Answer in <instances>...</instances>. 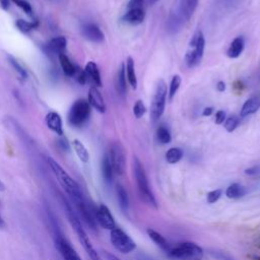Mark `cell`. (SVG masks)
Wrapping results in <instances>:
<instances>
[{
  "mask_svg": "<svg viewBox=\"0 0 260 260\" xmlns=\"http://www.w3.org/2000/svg\"><path fill=\"white\" fill-rule=\"evenodd\" d=\"M47 162L52 173L56 177L57 181L59 182V184L63 187V189L67 192V194L71 198L72 202H75L77 200L84 198L82 191L79 185L77 184V182L73 180L70 177V175L56 160H54L52 157H47Z\"/></svg>",
  "mask_w": 260,
  "mask_h": 260,
  "instance_id": "6da1fadb",
  "label": "cell"
},
{
  "mask_svg": "<svg viewBox=\"0 0 260 260\" xmlns=\"http://www.w3.org/2000/svg\"><path fill=\"white\" fill-rule=\"evenodd\" d=\"M65 203H66V212H67L69 222H70L72 229L75 231V233L77 235V238H78L80 244L82 245L84 251L88 255L89 259L90 260H103L102 257L100 256V254L98 253V251L95 250V248L93 247V245H92L89 237L87 236L86 232L82 228L78 216L75 214V212L72 211L71 206L67 202H65Z\"/></svg>",
  "mask_w": 260,
  "mask_h": 260,
  "instance_id": "7a4b0ae2",
  "label": "cell"
},
{
  "mask_svg": "<svg viewBox=\"0 0 260 260\" xmlns=\"http://www.w3.org/2000/svg\"><path fill=\"white\" fill-rule=\"evenodd\" d=\"M133 174L135 178V182L142 200L153 208H157V203L155 197L149 187L148 180L144 171L142 164L140 162L137 156L133 157Z\"/></svg>",
  "mask_w": 260,
  "mask_h": 260,
  "instance_id": "3957f363",
  "label": "cell"
},
{
  "mask_svg": "<svg viewBox=\"0 0 260 260\" xmlns=\"http://www.w3.org/2000/svg\"><path fill=\"white\" fill-rule=\"evenodd\" d=\"M169 257L174 260H202L203 249L193 242H183L170 249Z\"/></svg>",
  "mask_w": 260,
  "mask_h": 260,
  "instance_id": "277c9868",
  "label": "cell"
},
{
  "mask_svg": "<svg viewBox=\"0 0 260 260\" xmlns=\"http://www.w3.org/2000/svg\"><path fill=\"white\" fill-rule=\"evenodd\" d=\"M90 116V105L84 99L76 100L69 112H68V122L71 126L80 127L82 126Z\"/></svg>",
  "mask_w": 260,
  "mask_h": 260,
  "instance_id": "5b68a950",
  "label": "cell"
},
{
  "mask_svg": "<svg viewBox=\"0 0 260 260\" xmlns=\"http://www.w3.org/2000/svg\"><path fill=\"white\" fill-rule=\"evenodd\" d=\"M191 50L185 55V63L189 68L196 66L202 59L205 48V39L201 30H197L189 44Z\"/></svg>",
  "mask_w": 260,
  "mask_h": 260,
  "instance_id": "8992f818",
  "label": "cell"
},
{
  "mask_svg": "<svg viewBox=\"0 0 260 260\" xmlns=\"http://www.w3.org/2000/svg\"><path fill=\"white\" fill-rule=\"evenodd\" d=\"M167 83L162 79H159L155 86L150 106V117L153 121L158 120L164 114L167 101Z\"/></svg>",
  "mask_w": 260,
  "mask_h": 260,
  "instance_id": "52a82bcc",
  "label": "cell"
},
{
  "mask_svg": "<svg viewBox=\"0 0 260 260\" xmlns=\"http://www.w3.org/2000/svg\"><path fill=\"white\" fill-rule=\"evenodd\" d=\"M110 239L114 248L123 254L130 253L136 248V244L131 239V237H129L123 230L117 226L111 230Z\"/></svg>",
  "mask_w": 260,
  "mask_h": 260,
  "instance_id": "ba28073f",
  "label": "cell"
},
{
  "mask_svg": "<svg viewBox=\"0 0 260 260\" xmlns=\"http://www.w3.org/2000/svg\"><path fill=\"white\" fill-rule=\"evenodd\" d=\"M111 165L113 167L114 174L122 176L126 169V152L123 145L119 141H115L111 144L110 152L108 153Z\"/></svg>",
  "mask_w": 260,
  "mask_h": 260,
  "instance_id": "9c48e42d",
  "label": "cell"
},
{
  "mask_svg": "<svg viewBox=\"0 0 260 260\" xmlns=\"http://www.w3.org/2000/svg\"><path fill=\"white\" fill-rule=\"evenodd\" d=\"M94 217H95L96 223L105 230L111 231L116 228L115 219H114L110 209L105 204H100L94 209Z\"/></svg>",
  "mask_w": 260,
  "mask_h": 260,
  "instance_id": "30bf717a",
  "label": "cell"
},
{
  "mask_svg": "<svg viewBox=\"0 0 260 260\" xmlns=\"http://www.w3.org/2000/svg\"><path fill=\"white\" fill-rule=\"evenodd\" d=\"M56 246L64 260H81V258L78 255V253L76 252V250L62 236L57 237Z\"/></svg>",
  "mask_w": 260,
  "mask_h": 260,
  "instance_id": "8fae6325",
  "label": "cell"
},
{
  "mask_svg": "<svg viewBox=\"0 0 260 260\" xmlns=\"http://www.w3.org/2000/svg\"><path fill=\"white\" fill-rule=\"evenodd\" d=\"M82 35L85 39L94 42V43H101L105 39V35L102 31V29L94 23H85L82 28Z\"/></svg>",
  "mask_w": 260,
  "mask_h": 260,
  "instance_id": "7c38bea8",
  "label": "cell"
},
{
  "mask_svg": "<svg viewBox=\"0 0 260 260\" xmlns=\"http://www.w3.org/2000/svg\"><path fill=\"white\" fill-rule=\"evenodd\" d=\"M87 102L88 104L94 108L100 113H105L106 111V105L104 102V98L100 90L95 86H91L88 90L87 95Z\"/></svg>",
  "mask_w": 260,
  "mask_h": 260,
  "instance_id": "4fadbf2b",
  "label": "cell"
},
{
  "mask_svg": "<svg viewBox=\"0 0 260 260\" xmlns=\"http://www.w3.org/2000/svg\"><path fill=\"white\" fill-rule=\"evenodd\" d=\"M46 121V125L48 126V128L53 131L54 133H56L59 136L63 135V124H62V119L61 116L57 113V112H49L46 115L45 118Z\"/></svg>",
  "mask_w": 260,
  "mask_h": 260,
  "instance_id": "5bb4252c",
  "label": "cell"
},
{
  "mask_svg": "<svg viewBox=\"0 0 260 260\" xmlns=\"http://www.w3.org/2000/svg\"><path fill=\"white\" fill-rule=\"evenodd\" d=\"M145 13L143 8H135V9H128L127 12L123 15L122 20L124 22L136 25L141 23L144 20Z\"/></svg>",
  "mask_w": 260,
  "mask_h": 260,
  "instance_id": "9a60e30c",
  "label": "cell"
},
{
  "mask_svg": "<svg viewBox=\"0 0 260 260\" xmlns=\"http://www.w3.org/2000/svg\"><path fill=\"white\" fill-rule=\"evenodd\" d=\"M115 86L117 92L124 96L127 92V85H126V66L124 63L121 64L117 75H116V80H115Z\"/></svg>",
  "mask_w": 260,
  "mask_h": 260,
  "instance_id": "2e32d148",
  "label": "cell"
},
{
  "mask_svg": "<svg viewBox=\"0 0 260 260\" xmlns=\"http://www.w3.org/2000/svg\"><path fill=\"white\" fill-rule=\"evenodd\" d=\"M84 71H85V73L87 75V78H89L93 82L94 85L102 86L103 82H102L101 73H100L98 65L94 62H92V61L87 62L86 65H85Z\"/></svg>",
  "mask_w": 260,
  "mask_h": 260,
  "instance_id": "e0dca14e",
  "label": "cell"
},
{
  "mask_svg": "<svg viewBox=\"0 0 260 260\" xmlns=\"http://www.w3.org/2000/svg\"><path fill=\"white\" fill-rule=\"evenodd\" d=\"M260 108V96L256 95V96H252L250 99H248L241 110V117H246L249 116L251 114L256 113Z\"/></svg>",
  "mask_w": 260,
  "mask_h": 260,
  "instance_id": "ac0fdd59",
  "label": "cell"
},
{
  "mask_svg": "<svg viewBox=\"0 0 260 260\" xmlns=\"http://www.w3.org/2000/svg\"><path fill=\"white\" fill-rule=\"evenodd\" d=\"M199 0H181L180 12L181 17L188 20L197 8Z\"/></svg>",
  "mask_w": 260,
  "mask_h": 260,
  "instance_id": "d6986e66",
  "label": "cell"
},
{
  "mask_svg": "<svg viewBox=\"0 0 260 260\" xmlns=\"http://www.w3.org/2000/svg\"><path fill=\"white\" fill-rule=\"evenodd\" d=\"M58 59H59L60 66H61L64 74L67 75L68 77H73L74 74H75L77 66L74 65L72 63V61L68 58V56L66 54H64V53L59 54L58 55Z\"/></svg>",
  "mask_w": 260,
  "mask_h": 260,
  "instance_id": "ffe728a7",
  "label": "cell"
},
{
  "mask_svg": "<svg viewBox=\"0 0 260 260\" xmlns=\"http://www.w3.org/2000/svg\"><path fill=\"white\" fill-rule=\"evenodd\" d=\"M67 46V39L63 36L53 38L47 45L48 49L56 54H62Z\"/></svg>",
  "mask_w": 260,
  "mask_h": 260,
  "instance_id": "44dd1931",
  "label": "cell"
},
{
  "mask_svg": "<svg viewBox=\"0 0 260 260\" xmlns=\"http://www.w3.org/2000/svg\"><path fill=\"white\" fill-rule=\"evenodd\" d=\"M244 46H245L244 39L242 37H237L231 43V45L226 51V55L230 58H238L242 54V52L244 50Z\"/></svg>",
  "mask_w": 260,
  "mask_h": 260,
  "instance_id": "7402d4cb",
  "label": "cell"
},
{
  "mask_svg": "<svg viewBox=\"0 0 260 260\" xmlns=\"http://www.w3.org/2000/svg\"><path fill=\"white\" fill-rule=\"evenodd\" d=\"M147 234H148V237L160 248V249H162L165 252H169L170 251V249L172 248L171 246H170V244H169V242L167 241V239L162 236V235H160L159 233H157L156 231H154V230H152V229H148L147 230Z\"/></svg>",
  "mask_w": 260,
  "mask_h": 260,
  "instance_id": "603a6c76",
  "label": "cell"
},
{
  "mask_svg": "<svg viewBox=\"0 0 260 260\" xmlns=\"http://www.w3.org/2000/svg\"><path fill=\"white\" fill-rule=\"evenodd\" d=\"M125 66H126V76H127L128 82L130 83L132 88L136 89L137 88V77H136V73H135L134 60L131 57H128Z\"/></svg>",
  "mask_w": 260,
  "mask_h": 260,
  "instance_id": "cb8c5ba5",
  "label": "cell"
},
{
  "mask_svg": "<svg viewBox=\"0 0 260 260\" xmlns=\"http://www.w3.org/2000/svg\"><path fill=\"white\" fill-rule=\"evenodd\" d=\"M116 195H117V200H118L120 208L123 211H127L128 207H129L128 193H127L126 189L122 185H120V184H118L116 186Z\"/></svg>",
  "mask_w": 260,
  "mask_h": 260,
  "instance_id": "d4e9b609",
  "label": "cell"
},
{
  "mask_svg": "<svg viewBox=\"0 0 260 260\" xmlns=\"http://www.w3.org/2000/svg\"><path fill=\"white\" fill-rule=\"evenodd\" d=\"M102 174H103V178L107 183H111L113 180V175H114V171H113V167L111 165L110 161V157L109 154L106 153L102 159Z\"/></svg>",
  "mask_w": 260,
  "mask_h": 260,
  "instance_id": "484cf974",
  "label": "cell"
},
{
  "mask_svg": "<svg viewBox=\"0 0 260 260\" xmlns=\"http://www.w3.org/2000/svg\"><path fill=\"white\" fill-rule=\"evenodd\" d=\"M246 189L245 187H243L242 185L238 184V183H234L232 185H230L226 190H225V195L229 198L232 199H238L243 197L246 194Z\"/></svg>",
  "mask_w": 260,
  "mask_h": 260,
  "instance_id": "4316f807",
  "label": "cell"
},
{
  "mask_svg": "<svg viewBox=\"0 0 260 260\" xmlns=\"http://www.w3.org/2000/svg\"><path fill=\"white\" fill-rule=\"evenodd\" d=\"M72 145H73V148H74L75 153L77 154L78 158L82 162H88V160H89V153H88L86 147L83 145V143L80 140H78V139H74L72 141Z\"/></svg>",
  "mask_w": 260,
  "mask_h": 260,
  "instance_id": "83f0119b",
  "label": "cell"
},
{
  "mask_svg": "<svg viewBox=\"0 0 260 260\" xmlns=\"http://www.w3.org/2000/svg\"><path fill=\"white\" fill-rule=\"evenodd\" d=\"M15 25L20 31L26 34V32H29L30 30H32V29H35L39 26V20L35 19L32 21H28V20H24V19L19 18L15 21Z\"/></svg>",
  "mask_w": 260,
  "mask_h": 260,
  "instance_id": "f1b7e54d",
  "label": "cell"
},
{
  "mask_svg": "<svg viewBox=\"0 0 260 260\" xmlns=\"http://www.w3.org/2000/svg\"><path fill=\"white\" fill-rule=\"evenodd\" d=\"M183 157V150L180 147H172L166 153V159L169 164H176Z\"/></svg>",
  "mask_w": 260,
  "mask_h": 260,
  "instance_id": "f546056e",
  "label": "cell"
},
{
  "mask_svg": "<svg viewBox=\"0 0 260 260\" xmlns=\"http://www.w3.org/2000/svg\"><path fill=\"white\" fill-rule=\"evenodd\" d=\"M156 138H157L158 142H160L161 144H168L172 140L170 131L166 127H164V126H159L157 128V130H156Z\"/></svg>",
  "mask_w": 260,
  "mask_h": 260,
  "instance_id": "4dcf8cb0",
  "label": "cell"
},
{
  "mask_svg": "<svg viewBox=\"0 0 260 260\" xmlns=\"http://www.w3.org/2000/svg\"><path fill=\"white\" fill-rule=\"evenodd\" d=\"M181 81H182V79H181L180 75L176 74L173 76L171 83H170V88H169V100L170 101H172L173 98L175 96L177 90L179 89V87L181 85Z\"/></svg>",
  "mask_w": 260,
  "mask_h": 260,
  "instance_id": "1f68e13d",
  "label": "cell"
},
{
  "mask_svg": "<svg viewBox=\"0 0 260 260\" xmlns=\"http://www.w3.org/2000/svg\"><path fill=\"white\" fill-rule=\"evenodd\" d=\"M8 61L10 63V65L14 68V70L17 72V74L19 75V77L21 79H26L27 78V72L26 70L17 62L16 59H14L12 56H8Z\"/></svg>",
  "mask_w": 260,
  "mask_h": 260,
  "instance_id": "d6a6232c",
  "label": "cell"
},
{
  "mask_svg": "<svg viewBox=\"0 0 260 260\" xmlns=\"http://www.w3.org/2000/svg\"><path fill=\"white\" fill-rule=\"evenodd\" d=\"M239 123H240L239 117L236 116V115H232V116H230L229 118L225 119V122H224V124H223V127H224V129H225L228 132L231 133V132H233V131L238 127Z\"/></svg>",
  "mask_w": 260,
  "mask_h": 260,
  "instance_id": "836d02e7",
  "label": "cell"
},
{
  "mask_svg": "<svg viewBox=\"0 0 260 260\" xmlns=\"http://www.w3.org/2000/svg\"><path fill=\"white\" fill-rule=\"evenodd\" d=\"M181 20H182V17H180L178 14H176V13L171 14V16L169 18V21H168L169 30L176 31L181 25Z\"/></svg>",
  "mask_w": 260,
  "mask_h": 260,
  "instance_id": "e575fe53",
  "label": "cell"
},
{
  "mask_svg": "<svg viewBox=\"0 0 260 260\" xmlns=\"http://www.w3.org/2000/svg\"><path fill=\"white\" fill-rule=\"evenodd\" d=\"M16 6H18L26 15L31 16L32 15V7L26 0H11Z\"/></svg>",
  "mask_w": 260,
  "mask_h": 260,
  "instance_id": "d590c367",
  "label": "cell"
},
{
  "mask_svg": "<svg viewBox=\"0 0 260 260\" xmlns=\"http://www.w3.org/2000/svg\"><path fill=\"white\" fill-rule=\"evenodd\" d=\"M145 112H146V108H145L143 102L140 100L137 101L135 103V105L133 106V114H134L135 118H137V119L141 118L145 114Z\"/></svg>",
  "mask_w": 260,
  "mask_h": 260,
  "instance_id": "8d00e7d4",
  "label": "cell"
},
{
  "mask_svg": "<svg viewBox=\"0 0 260 260\" xmlns=\"http://www.w3.org/2000/svg\"><path fill=\"white\" fill-rule=\"evenodd\" d=\"M73 77H74V78L76 79V81H77L78 83H80V84H84V83L86 82V80H87V75H86L84 69L82 70V69H80L78 66L76 67V71H75V74H74Z\"/></svg>",
  "mask_w": 260,
  "mask_h": 260,
  "instance_id": "74e56055",
  "label": "cell"
},
{
  "mask_svg": "<svg viewBox=\"0 0 260 260\" xmlns=\"http://www.w3.org/2000/svg\"><path fill=\"white\" fill-rule=\"evenodd\" d=\"M221 194H222V191L220 189H215V190H212V191L208 192L207 193V197H206L207 198V202L208 203L216 202L220 198Z\"/></svg>",
  "mask_w": 260,
  "mask_h": 260,
  "instance_id": "f35d334b",
  "label": "cell"
},
{
  "mask_svg": "<svg viewBox=\"0 0 260 260\" xmlns=\"http://www.w3.org/2000/svg\"><path fill=\"white\" fill-rule=\"evenodd\" d=\"M245 174L248 176H259L260 175V165L250 167L245 170Z\"/></svg>",
  "mask_w": 260,
  "mask_h": 260,
  "instance_id": "ab89813d",
  "label": "cell"
},
{
  "mask_svg": "<svg viewBox=\"0 0 260 260\" xmlns=\"http://www.w3.org/2000/svg\"><path fill=\"white\" fill-rule=\"evenodd\" d=\"M144 0H130L127 4V9H135L142 8Z\"/></svg>",
  "mask_w": 260,
  "mask_h": 260,
  "instance_id": "60d3db41",
  "label": "cell"
},
{
  "mask_svg": "<svg viewBox=\"0 0 260 260\" xmlns=\"http://www.w3.org/2000/svg\"><path fill=\"white\" fill-rule=\"evenodd\" d=\"M224 120H225V113L223 112V111H217L216 113H215V123L217 124V125H220V124H222L223 122H224Z\"/></svg>",
  "mask_w": 260,
  "mask_h": 260,
  "instance_id": "b9f144b4",
  "label": "cell"
},
{
  "mask_svg": "<svg viewBox=\"0 0 260 260\" xmlns=\"http://www.w3.org/2000/svg\"><path fill=\"white\" fill-rule=\"evenodd\" d=\"M105 257L107 258V260H121L120 258H118L117 256H115L114 254H111V253H109V252H107V251H105Z\"/></svg>",
  "mask_w": 260,
  "mask_h": 260,
  "instance_id": "7bdbcfd3",
  "label": "cell"
},
{
  "mask_svg": "<svg viewBox=\"0 0 260 260\" xmlns=\"http://www.w3.org/2000/svg\"><path fill=\"white\" fill-rule=\"evenodd\" d=\"M216 88H217V90L220 91V92L224 91V90H225V83H224L223 81H218L217 84H216Z\"/></svg>",
  "mask_w": 260,
  "mask_h": 260,
  "instance_id": "ee69618b",
  "label": "cell"
},
{
  "mask_svg": "<svg viewBox=\"0 0 260 260\" xmlns=\"http://www.w3.org/2000/svg\"><path fill=\"white\" fill-rule=\"evenodd\" d=\"M212 113H213V108H212V107H207V108H205V109L203 110L202 115H203V116H210Z\"/></svg>",
  "mask_w": 260,
  "mask_h": 260,
  "instance_id": "f6af8a7d",
  "label": "cell"
},
{
  "mask_svg": "<svg viewBox=\"0 0 260 260\" xmlns=\"http://www.w3.org/2000/svg\"><path fill=\"white\" fill-rule=\"evenodd\" d=\"M9 2H10V0H0V6L4 10H7L9 7Z\"/></svg>",
  "mask_w": 260,
  "mask_h": 260,
  "instance_id": "bcb514c9",
  "label": "cell"
},
{
  "mask_svg": "<svg viewBox=\"0 0 260 260\" xmlns=\"http://www.w3.org/2000/svg\"><path fill=\"white\" fill-rule=\"evenodd\" d=\"M5 226H6V222H5V220L3 219V217L0 214V229H4Z\"/></svg>",
  "mask_w": 260,
  "mask_h": 260,
  "instance_id": "7dc6e473",
  "label": "cell"
},
{
  "mask_svg": "<svg viewBox=\"0 0 260 260\" xmlns=\"http://www.w3.org/2000/svg\"><path fill=\"white\" fill-rule=\"evenodd\" d=\"M5 190V185H4V183L0 180V191H4Z\"/></svg>",
  "mask_w": 260,
  "mask_h": 260,
  "instance_id": "c3c4849f",
  "label": "cell"
},
{
  "mask_svg": "<svg viewBox=\"0 0 260 260\" xmlns=\"http://www.w3.org/2000/svg\"><path fill=\"white\" fill-rule=\"evenodd\" d=\"M156 1H158V0H148V2H149L150 4H153V3H155Z\"/></svg>",
  "mask_w": 260,
  "mask_h": 260,
  "instance_id": "681fc988",
  "label": "cell"
},
{
  "mask_svg": "<svg viewBox=\"0 0 260 260\" xmlns=\"http://www.w3.org/2000/svg\"><path fill=\"white\" fill-rule=\"evenodd\" d=\"M0 204H1V202H0Z\"/></svg>",
  "mask_w": 260,
  "mask_h": 260,
  "instance_id": "f907efd6",
  "label": "cell"
}]
</instances>
